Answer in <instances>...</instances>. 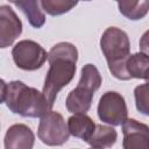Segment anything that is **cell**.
I'll return each instance as SVG.
<instances>
[{
    "mask_svg": "<svg viewBox=\"0 0 149 149\" xmlns=\"http://www.w3.org/2000/svg\"><path fill=\"white\" fill-rule=\"evenodd\" d=\"M78 50L70 42H59L48 52L49 70L47 72L42 93L52 107L59 91L70 84L77 70Z\"/></svg>",
    "mask_w": 149,
    "mask_h": 149,
    "instance_id": "1",
    "label": "cell"
},
{
    "mask_svg": "<svg viewBox=\"0 0 149 149\" xmlns=\"http://www.w3.org/2000/svg\"><path fill=\"white\" fill-rule=\"evenodd\" d=\"M5 102L12 113L24 118H42L52 108L41 91L21 80L8 84Z\"/></svg>",
    "mask_w": 149,
    "mask_h": 149,
    "instance_id": "2",
    "label": "cell"
},
{
    "mask_svg": "<svg viewBox=\"0 0 149 149\" xmlns=\"http://www.w3.org/2000/svg\"><path fill=\"white\" fill-rule=\"evenodd\" d=\"M100 49L112 76L119 80H129L126 72V61L130 55L128 34L118 27L106 28L100 38Z\"/></svg>",
    "mask_w": 149,
    "mask_h": 149,
    "instance_id": "3",
    "label": "cell"
},
{
    "mask_svg": "<svg viewBox=\"0 0 149 149\" xmlns=\"http://www.w3.org/2000/svg\"><path fill=\"white\" fill-rule=\"evenodd\" d=\"M102 78L98 68L91 63L81 68L80 79L77 86L66 97V109L72 114H86L92 105L93 95L101 86Z\"/></svg>",
    "mask_w": 149,
    "mask_h": 149,
    "instance_id": "4",
    "label": "cell"
},
{
    "mask_svg": "<svg viewBox=\"0 0 149 149\" xmlns=\"http://www.w3.org/2000/svg\"><path fill=\"white\" fill-rule=\"evenodd\" d=\"M37 136L42 143L50 147L63 146L69 140V130L63 115L56 111H49L38 123Z\"/></svg>",
    "mask_w": 149,
    "mask_h": 149,
    "instance_id": "5",
    "label": "cell"
},
{
    "mask_svg": "<svg viewBox=\"0 0 149 149\" xmlns=\"http://www.w3.org/2000/svg\"><path fill=\"white\" fill-rule=\"evenodd\" d=\"M12 57L19 69L35 71L43 66L48 59V52L37 42L33 40H22L13 47Z\"/></svg>",
    "mask_w": 149,
    "mask_h": 149,
    "instance_id": "6",
    "label": "cell"
},
{
    "mask_svg": "<svg viewBox=\"0 0 149 149\" xmlns=\"http://www.w3.org/2000/svg\"><path fill=\"white\" fill-rule=\"evenodd\" d=\"M98 116L112 127L121 126L128 119V108L123 95L115 91L105 92L98 102Z\"/></svg>",
    "mask_w": 149,
    "mask_h": 149,
    "instance_id": "7",
    "label": "cell"
},
{
    "mask_svg": "<svg viewBox=\"0 0 149 149\" xmlns=\"http://www.w3.org/2000/svg\"><path fill=\"white\" fill-rule=\"evenodd\" d=\"M22 33V22L9 5L0 6V49L10 47Z\"/></svg>",
    "mask_w": 149,
    "mask_h": 149,
    "instance_id": "8",
    "label": "cell"
},
{
    "mask_svg": "<svg viewBox=\"0 0 149 149\" xmlns=\"http://www.w3.org/2000/svg\"><path fill=\"white\" fill-rule=\"evenodd\" d=\"M123 149H149V127L135 119H127L122 125Z\"/></svg>",
    "mask_w": 149,
    "mask_h": 149,
    "instance_id": "9",
    "label": "cell"
},
{
    "mask_svg": "<svg viewBox=\"0 0 149 149\" xmlns=\"http://www.w3.org/2000/svg\"><path fill=\"white\" fill-rule=\"evenodd\" d=\"M35 135L33 130L24 123L12 125L5 134V149H33Z\"/></svg>",
    "mask_w": 149,
    "mask_h": 149,
    "instance_id": "10",
    "label": "cell"
},
{
    "mask_svg": "<svg viewBox=\"0 0 149 149\" xmlns=\"http://www.w3.org/2000/svg\"><path fill=\"white\" fill-rule=\"evenodd\" d=\"M69 134L85 142L92 136L95 129L94 121L86 114H73L66 122Z\"/></svg>",
    "mask_w": 149,
    "mask_h": 149,
    "instance_id": "11",
    "label": "cell"
},
{
    "mask_svg": "<svg viewBox=\"0 0 149 149\" xmlns=\"http://www.w3.org/2000/svg\"><path fill=\"white\" fill-rule=\"evenodd\" d=\"M118 140V133L112 126L95 125L94 133L87 140L88 146L92 149H107L115 144Z\"/></svg>",
    "mask_w": 149,
    "mask_h": 149,
    "instance_id": "12",
    "label": "cell"
},
{
    "mask_svg": "<svg viewBox=\"0 0 149 149\" xmlns=\"http://www.w3.org/2000/svg\"><path fill=\"white\" fill-rule=\"evenodd\" d=\"M148 68H149V56L144 52H136L129 55L126 61V72L129 77L136 79L148 80Z\"/></svg>",
    "mask_w": 149,
    "mask_h": 149,
    "instance_id": "13",
    "label": "cell"
},
{
    "mask_svg": "<svg viewBox=\"0 0 149 149\" xmlns=\"http://www.w3.org/2000/svg\"><path fill=\"white\" fill-rule=\"evenodd\" d=\"M12 5L21 9V12L27 17L29 24L36 29L42 28L45 23V15L40 6V1L28 0V1H10Z\"/></svg>",
    "mask_w": 149,
    "mask_h": 149,
    "instance_id": "14",
    "label": "cell"
},
{
    "mask_svg": "<svg viewBox=\"0 0 149 149\" xmlns=\"http://www.w3.org/2000/svg\"><path fill=\"white\" fill-rule=\"evenodd\" d=\"M119 12L127 17L128 20L136 21L143 19L148 14L149 8V1L142 0V1H119L118 2Z\"/></svg>",
    "mask_w": 149,
    "mask_h": 149,
    "instance_id": "15",
    "label": "cell"
},
{
    "mask_svg": "<svg viewBox=\"0 0 149 149\" xmlns=\"http://www.w3.org/2000/svg\"><path fill=\"white\" fill-rule=\"evenodd\" d=\"M78 5L77 1L70 0H42L40 1V6L42 10L51 16H58L70 12Z\"/></svg>",
    "mask_w": 149,
    "mask_h": 149,
    "instance_id": "16",
    "label": "cell"
},
{
    "mask_svg": "<svg viewBox=\"0 0 149 149\" xmlns=\"http://www.w3.org/2000/svg\"><path fill=\"white\" fill-rule=\"evenodd\" d=\"M134 97L137 111L143 115H149V85L147 81L135 87Z\"/></svg>",
    "mask_w": 149,
    "mask_h": 149,
    "instance_id": "17",
    "label": "cell"
},
{
    "mask_svg": "<svg viewBox=\"0 0 149 149\" xmlns=\"http://www.w3.org/2000/svg\"><path fill=\"white\" fill-rule=\"evenodd\" d=\"M7 88H8V84L0 78V104L6 101V97H7Z\"/></svg>",
    "mask_w": 149,
    "mask_h": 149,
    "instance_id": "18",
    "label": "cell"
}]
</instances>
